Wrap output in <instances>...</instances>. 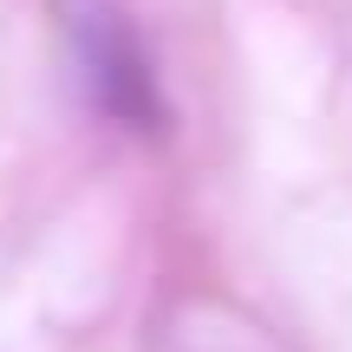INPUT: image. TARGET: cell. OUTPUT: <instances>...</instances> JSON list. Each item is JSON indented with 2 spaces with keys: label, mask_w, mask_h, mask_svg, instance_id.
Masks as SVG:
<instances>
[{
  "label": "cell",
  "mask_w": 352,
  "mask_h": 352,
  "mask_svg": "<svg viewBox=\"0 0 352 352\" xmlns=\"http://www.w3.org/2000/svg\"><path fill=\"white\" fill-rule=\"evenodd\" d=\"M91 91H98L104 111H118L124 124H151V118H157L151 65H144L138 39H131L118 20H104L98 33H91Z\"/></svg>",
  "instance_id": "cell-1"
}]
</instances>
